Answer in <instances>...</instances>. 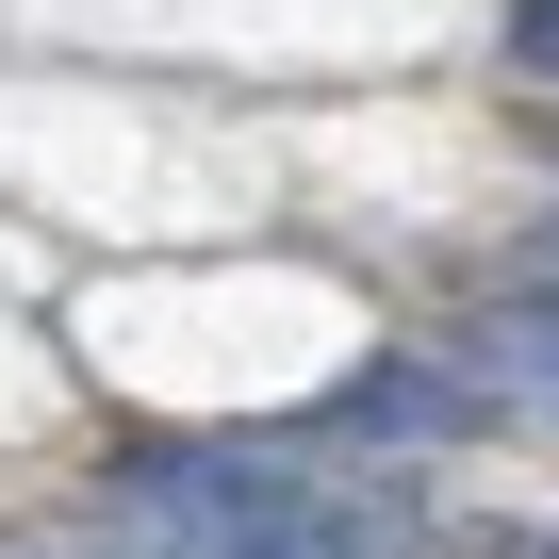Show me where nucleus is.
<instances>
[{
  "instance_id": "f03ea898",
  "label": "nucleus",
  "mask_w": 559,
  "mask_h": 559,
  "mask_svg": "<svg viewBox=\"0 0 559 559\" xmlns=\"http://www.w3.org/2000/svg\"><path fill=\"white\" fill-rule=\"evenodd\" d=\"M461 412H477V395H461L444 362H362V379H346V395H330V412L297 428V461H330V477H362V461H412V444H444Z\"/></svg>"
},
{
  "instance_id": "7ed1b4c3",
  "label": "nucleus",
  "mask_w": 559,
  "mask_h": 559,
  "mask_svg": "<svg viewBox=\"0 0 559 559\" xmlns=\"http://www.w3.org/2000/svg\"><path fill=\"white\" fill-rule=\"evenodd\" d=\"M510 67H526V83H559V0H510Z\"/></svg>"
},
{
  "instance_id": "f257e3e1",
  "label": "nucleus",
  "mask_w": 559,
  "mask_h": 559,
  "mask_svg": "<svg viewBox=\"0 0 559 559\" xmlns=\"http://www.w3.org/2000/svg\"><path fill=\"white\" fill-rule=\"evenodd\" d=\"M116 493L181 559H395V526L330 461H297V444H132Z\"/></svg>"
}]
</instances>
